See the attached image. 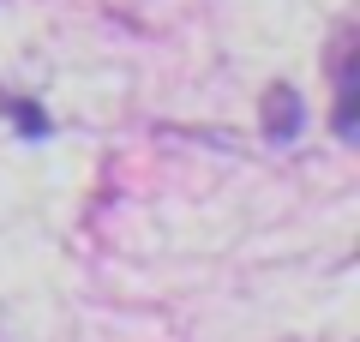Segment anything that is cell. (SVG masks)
Wrapping results in <instances>:
<instances>
[{
	"mask_svg": "<svg viewBox=\"0 0 360 342\" xmlns=\"http://www.w3.org/2000/svg\"><path fill=\"white\" fill-rule=\"evenodd\" d=\"M336 139H354V54H336Z\"/></svg>",
	"mask_w": 360,
	"mask_h": 342,
	"instance_id": "6da1fadb",
	"label": "cell"
},
{
	"mask_svg": "<svg viewBox=\"0 0 360 342\" xmlns=\"http://www.w3.org/2000/svg\"><path fill=\"white\" fill-rule=\"evenodd\" d=\"M300 132V96L288 84L270 90V139H295Z\"/></svg>",
	"mask_w": 360,
	"mask_h": 342,
	"instance_id": "7a4b0ae2",
	"label": "cell"
},
{
	"mask_svg": "<svg viewBox=\"0 0 360 342\" xmlns=\"http://www.w3.org/2000/svg\"><path fill=\"white\" fill-rule=\"evenodd\" d=\"M6 108H13V120H18V127H30V132H37V139H42V132H49V120H37V102H6Z\"/></svg>",
	"mask_w": 360,
	"mask_h": 342,
	"instance_id": "3957f363",
	"label": "cell"
}]
</instances>
